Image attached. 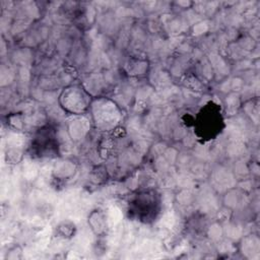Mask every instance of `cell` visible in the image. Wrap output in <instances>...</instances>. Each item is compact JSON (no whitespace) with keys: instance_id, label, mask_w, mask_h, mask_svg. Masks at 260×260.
<instances>
[{"instance_id":"1","label":"cell","mask_w":260,"mask_h":260,"mask_svg":"<svg viewBox=\"0 0 260 260\" xmlns=\"http://www.w3.org/2000/svg\"><path fill=\"white\" fill-rule=\"evenodd\" d=\"M88 114L91 118L93 128L100 132L117 130L124 121L122 107L113 98L106 95L93 98Z\"/></svg>"},{"instance_id":"2","label":"cell","mask_w":260,"mask_h":260,"mask_svg":"<svg viewBox=\"0 0 260 260\" xmlns=\"http://www.w3.org/2000/svg\"><path fill=\"white\" fill-rule=\"evenodd\" d=\"M93 96L81 82L65 85L57 96V103L63 113L69 116L88 114Z\"/></svg>"},{"instance_id":"3","label":"cell","mask_w":260,"mask_h":260,"mask_svg":"<svg viewBox=\"0 0 260 260\" xmlns=\"http://www.w3.org/2000/svg\"><path fill=\"white\" fill-rule=\"evenodd\" d=\"M219 106L213 102L205 104L194 118V128L197 135L206 140L214 139L221 133L224 123Z\"/></svg>"},{"instance_id":"4","label":"cell","mask_w":260,"mask_h":260,"mask_svg":"<svg viewBox=\"0 0 260 260\" xmlns=\"http://www.w3.org/2000/svg\"><path fill=\"white\" fill-rule=\"evenodd\" d=\"M160 208V197L155 190L136 193L130 201V211L139 220L147 222L156 217Z\"/></svg>"},{"instance_id":"5","label":"cell","mask_w":260,"mask_h":260,"mask_svg":"<svg viewBox=\"0 0 260 260\" xmlns=\"http://www.w3.org/2000/svg\"><path fill=\"white\" fill-rule=\"evenodd\" d=\"M59 140L55 129L50 125H45L36 130L35 138L31 139L30 149L40 157H49L58 154Z\"/></svg>"},{"instance_id":"6","label":"cell","mask_w":260,"mask_h":260,"mask_svg":"<svg viewBox=\"0 0 260 260\" xmlns=\"http://www.w3.org/2000/svg\"><path fill=\"white\" fill-rule=\"evenodd\" d=\"M93 124L89 114L70 116L65 124V131L68 138L74 143H80L87 138Z\"/></svg>"},{"instance_id":"7","label":"cell","mask_w":260,"mask_h":260,"mask_svg":"<svg viewBox=\"0 0 260 260\" xmlns=\"http://www.w3.org/2000/svg\"><path fill=\"white\" fill-rule=\"evenodd\" d=\"M78 169V164L71 157H59L51 169V178L56 182H66L72 179Z\"/></svg>"},{"instance_id":"8","label":"cell","mask_w":260,"mask_h":260,"mask_svg":"<svg viewBox=\"0 0 260 260\" xmlns=\"http://www.w3.org/2000/svg\"><path fill=\"white\" fill-rule=\"evenodd\" d=\"M248 192L240 187H233L222 193V205L230 211H241L249 200Z\"/></svg>"},{"instance_id":"9","label":"cell","mask_w":260,"mask_h":260,"mask_svg":"<svg viewBox=\"0 0 260 260\" xmlns=\"http://www.w3.org/2000/svg\"><path fill=\"white\" fill-rule=\"evenodd\" d=\"M238 251L246 259L258 260L260 258V239L255 233L243 235L238 240Z\"/></svg>"},{"instance_id":"10","label":"cell","mask_w":260,"mask_h":260,"mask_svg":"<svg viewBox=\"0 0 260 260\" xmlns=\"http://www.w3.org/2000/svg\"><path fill=\"white\" fill-rule=\"evenodd\" d=\"M87 225L95 237L106 236L109 230V221L105 210L99 207L92 209L87 215Z\"/></svg>"},{"instance_id":"11","label":"cell","mask_w":260,"mask_h":260,"mask_svg":"<svg viewBox=\"0 0 260 260\" xmlns=\"http://www.w3.org/2000/svg\"><path fill=\"white\" fill-rule=\"evenodd\" d=\"M124 70L130 77H142L149 70V62L144 58L132 57L125 62Z\"/></svg>"},{"instance_id":"12","label":"cell","mask_w":260,"mask_h":260,"mask_svg":"<svg viewBox=\"0 0 260 260\" xmlns=\"http://www.w3.org/2000/svg\"><path fill=\"white\" fill-rule=\"evenodd\" d=\"M77 232L76 224L71 220L61 221L55 229V235L58 238L62 239H72Z\"/></svg>"},{"instance_id":"13","label":"cell","mask_w":260,"mask_h":260,"mask_svg":"<svg viewBox=\"0 0 260 260\" xmlns=\"http://www.w3.org/2000/svg\"><path fill=\"white\" fill-rule=\"evenodd\" d=\"M243 109L250 119L257 123L259 119V107H258V100H249L245 104H243Z\"/></svg>"},{"instance_id":"14","label":"cell","mask_w":260,"mask_h":260,"mask_svg":"<svg viewBox=\"0 0 260 260\" xmlns=\"http://www.w3.org/2000/svg\"><path fill=\"white\" fill-rule=\"evenodd\" d=\"M109 174L104 166H96L91 170L90 173V181L94 184H101L105 181H107Z\"/></svg>"},{"instance_id":"15","label":"cell","mask_w":260,"mask_h":260,"mask_svg":"<svg viewBox=\"0 0 260 260\" xmlns=\"http://www.w3.org/2000/svg\"><path fill=\"white\" fill-rule=\"evenodd\" d=\"M207 235L210 238V240L212 241H218L222 236H223V229H222V224L219 221H215L213 223H211L207 230Z\"/></svg>"},{"instance_id":"16","label":"cell","mask_w":260,"mask_h":260,"mask_svg":"<svg viewBox=\"0 0 260 260\" xmlns=\"http://www.w3.org/2000/svg\"><path fill=\"white\" fill-rule=\"evenodd\" d=\"M23 256V249L19 245H14L10 247L7 252L5 253L4 259L5 260H19Z\"/></svg>"},{"instance_id":"17","label":"cell","mask_w":260,"mask_h":260,"mask_svg":"<svg viewBox=\"0 0 260 260\" xmlns=\"http://www.w3.org/2000/svg\"><path fill=\"white\" fill-rule=\"evenodd\" d=\"M225 106H226V112H232L235 111L236 108L240 107V102H239V95L235 92L230 93L229 96L226 95L225 98Z\"/></svg>"}]
</instances>
